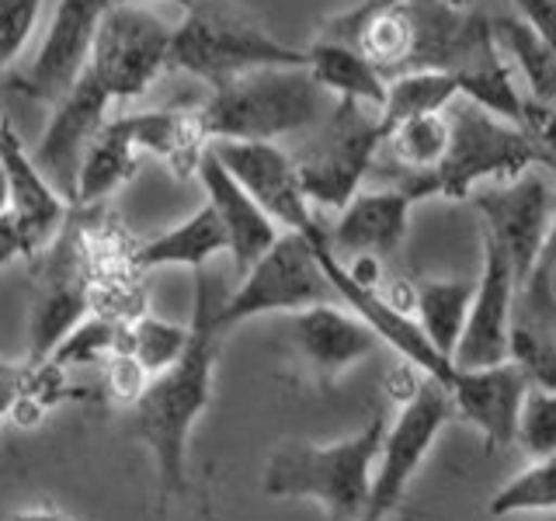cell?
<instances>
[{"label": "cell", "instance_id": "obj_24", "mask_svg": "<svg viewBox=\"0 0 556 521\" xmlns=\"http://www.w3.org/2000/svg\"><path fill=\"white\" fill-rule=\"evenodd\" d=\"M139 153L136 143L129 139L122 118H109L104 129L94 136V143L87 147L84 164L74 185V205H94L101 199H109L115 188L126 185L132 174L139 170Z\"/></svg>", "mask_w": 556, "mask_h": 521}, {"label": "cell", "instance_id": "obj_21", "mask_svg": "<svg viewBox=\"0 0 556 521\" xmlns=\"http://www.w3.org/2000/svg\"><path fill=\"white\" fill-rule=\"evenodd\" d=\"M139 153L164 161L178 178H199V164L208 150L199 109H153L118 115Z\"/></svg>", "mask_w": 556, "mask_h": 521}, {"label": "cell", "instance_id": "obj_5", "mask_svg": "<svg viewBox=\"0 0 556 521\" xmlns=\"http://www.w3.org/2000/svg\"><path fill=\"white\" fill-rule=\"evenodd\" d=\"M261 66H306V49H292L257 22L226 8L195 4L170 39V69L219 87Z\"/></svg>", "mask_w": 556, "mask_h": 521}, {"label": "cell", "instance_id": "obj_42", "mask_svg": "<svg viewBox=\"0 0 556 521\" xmlns=\"http://www.w3.org/2000/svg\"><path fill=\"white\" fill-rule=\"evenodd\" d=\"M0 213H11V191H8V170L0 161Z\"/></svg>", "mask_w": 556, "mask_h": 521}, {"label": "cell", "instance_id": "obj_36", "mask_svg": "<svg viewBox=\"0 0 556 521\" xmlns=\"http://www.w3.org/2000/svg\"><path fill=\"white\" fill-rule=\"evenodd\" d=\"M553 275H556V202H553V216L546 226L543 247H539V257H535V268L529 275L526 289L518 292L521 300H526V306L532 309L535 320H546V313L556 306L553 303Z\"/></svg>", "mask_w": 556, "mask_h": 521}, {"label": "cell", "instance_id": "obj_13", "mask_svg": "<svg viewBox=\"0 0 556 521\" xmlns=\"http://www.w3.org/2000/svg\"><path fill=\"white\" fill-rule=\"evenodd\" d=\"M91 306V271L74 233H60L39 254L31 300V361H46Z\"/></svg>", "mask_w": 556, "mask_h": 521}, {"label": "cell", "instance_id": "obj_6", "mask_svg": "<svg viewBox=\"0 0 556 521\" xmlns=\"http://www.w3.org/2000/svg\"><path fill=\"white\" fill-rule=\"evenodd\" d=\"M320 303H341L334 285L320 265L317 247L303 237L282 230L271 247L240 275L233 295H226L216 306V330L226 334L237 323L271 313H300Z\"/></svg>", "mask_w": 556, "mask_h": 521}, {"label": "cell", "instance_id": "obj_23", "mask_svg": "<svg viewBox=\"0 0 556 521\" xmlns=\"http://www.w3.org/2000/svg\"><path fill=\"white\" fill-rule=\"evenodd\" d=\"M306 69L327 94L338 98V104H358V109L379 112L382 101H387L390 80L352 42L327 39L324 35V39H317L306 49Z\"/></svg>", "mask_w": 556, "mask_h": 521}, {"label": "cell", "instance_id": "obj_33", "mask_svg": "<svg viewBox=\"0 0 556 521\" xmlns=\"http://www.w3.org/2000/svg\"><path fill=\"white\" fill-rule=\"evenodd\" d=\"M508 358L526 372L529 386L556 393V334L539 323H511Z\"/></svg>", "mask_w": 556, "mask_h": 521}, {"label": "cell", "instance_id": "obj_26", "mask_svg": "<svg viewBox=\"0 0 556 521\" xmlns=\"http://www.w3.org/2000/svg\"><path fill=\"white\" fill-rule=\"evenodd\" d=\"M459 98V84L445 69H410V74L390 77L387 101L379 109V129L382 139L396 122L428 115V112H448L452 101Z\"/></svg>", "mask_w": 556, "mask_h": 521}, {"label": "cell", "instance_id": "obj_28", "mask_svg": "<svg viewBox=\"0 0 556 521\" xmlns=\"http://www.w3.org/2000/svg\"><path fill=\"white\" fill-rule=\"evenodd\" d=\"M448 136H452L448 115L428 112V115H414V118L396 122V126L387 132V139H382V147L390 150L393 170L425 178V174H431L442 164V156L448 150Z\"/></svg>", "mask_w": 556, "mask_h": 521}, {"label": "cell", "instance_id": "obj_40", "mask_svg": "<svg viewBox=\"0 0 556 521\" xmlns=\"http://www.w3.org/2000/svg\"><path fill=\"white\" fill-rule=\"evenodd\" d=\"M14 257H25V243L17 233V223L11 213H0V268H8Z\"/></svg>", "mask_w": 556, "mask_h": 521}, {"label": "cell", "instance_id": "obj_22", "mask_svg": "<svg viewBox=\"0 0 556 521\" xmlns=\"http://www.w3.org/2000/svg\"><path fill=\"white\" fill-rule=\"evenodd\" d=\"M230 254V240H226L223 219L216 208L202 202L188 219L174 223L170 230L150 237L132 251V268L136 271H153V268H191L202 271L208 260Z\"/></svg>", "mask_w": 556, "mask_h": 521}, {"label": "cell", "instance_id": "obj_41", "mask_svg": "<svg viewBox=\"0 0 556 521\" xmlns=\"http://www.w3.org/2000/svg\"><path fill=\"white\" fill-rule=\"evenodd\" d=\"M11 521H63L56 511H17V514H11Z\"/></svg>", "mask_w": 556, "mask_h": 521}, {"label": "cell", "instance_id": "obj_11", "mask_svg": "<svg viewBox=\"0 0 556 521\" xmlns=\"http://www.w3.org/2000/svg\"><path fill=\"white\" fill-rule=\"evenodd\" d=\"M469 202H473V208L483 219L480 223L483 233L497 243L504 257H508L518 292H521L535 268V257H539V247H543L546 226L553 216L556 195L549 181L532 167L515 181L483 185L480 191H473Z\"/></svg>", "mask_w": 556, "mask_h": 521}, {"label": "cell", "instance_id": "obj_45", "mask_svg": "<svg viewBox=\"0 0 556 521\" xmlns=\"http://www.w3.org/2000/svg\"><path fill=\"white\" fill-rule=\"evenodd\" d=\"M452 4H459V8H473V0H452Z\"/></svg>", "mask_w": 556, "mask_h": 521}, {"label": "cell", "instance_id": "obj_32", "mask_svg": "<svg viewBox=\"0 0 556 521\" xmlns=\"http://www.w3.org/2000/svg\"><path fill=\"white\" fill-rule=\"evenodd\" d=\"M115 355H126V323L109 320V317H91V320L84 317L46 361L66 369V365L112 361Z\"/></svg>", "mask_w": 556, "mask_h": 521}, {"label": "cell", "instance_id": "obj_38", "mask_svg": "<svg viewBox=\"0 0 556 521\" xmlns=\"http://www.w3.org/2000/svg\"><path fill=\"white\" fill-rule=\"evenodd\" d=\"M521 129H526L539 147H543L553 161H556V109L549 104H539V101H526V122H521Z\"/></svg>", "mask_w": 556, "mask_h": 521}, {"label": "cell", "instance_id": "obj_25", "mask_svg": "<svg viewBox=\"0 0 556 521\" xmlns=\"http://www.w3.org/2000/svg\"><path fill=\"white\" fill-rule=\"evenodd\" d=\"M477 278H425L414 285V320L428 341L452 361L473 303Z\"/></svg>", "mask_w": 556, "mask_h": 521}, {"label": "cell", "instance_id": "obj_37", "mask_svg": "<svg viewBox=\"0 0 556 521\" xmlns=\"http://www.w3.org/2000/svg\"><path fill=\"white\" fill-rule=\"evenodd\" d=\"M518 17L526 22L549 49H556V0H511Z\"/></svg>", "mask_w": 556, "mask_h": 521}, {"label": "cell", "instance_id": "obj_3", "mask_svg": "<svg viewBox=\"0 0 556 521\" xmlns=\"http://www.w3.org/2000/svg\"><path fill=\"white\" fill-rule=\"evenodd\" d=\"M387 421L372 417L358 434L330 445L282 442L265 466L268 497H313L327 521H365L372 494V469L379 459Z\"/></svg>", "mask_w": 556, "mask_h": 521}, {"label": "cell", "instance_id": "obj_8", "mask_svg": "<svg viewBox=\"0 0 556 521\" xmlns=\"http://www.w3.org/2000/svg\"><path fill=\"white\" fill-rule=\"evenodd\" d=\"M170 39L174 28L143 4H112L101 17L87 69L112 101H132L170 66Z\"/></svg>", "mask_w": 556, "mask_h": 521}, {"label": "cell", "instance_id": "obj_7", "mask_svg": "<svg viewBox=\"0 0 556 521\" xmlns=\"http://www.w3.org/2000/svg\"><path fill=\"white\" fill-rule=\"evenodd\" d=\"M452 417H456V407H452L448 386L442 379L421 372V379L407 393L404 407H400L396 421L387 424V434H382L365 521H387L393 511H400L414 473L421 469L431 445L439 442V434Z\"/></svg>", "mask_w": 556, "mask_h": 521}, {"label": "cell", "instance_id": "obj_2", "mask_svg": "<svg viewBox=\"0 0 556 521\" xmlns=\"http://www.w3.org/2000/svg\"><path fill=\"white\" fill-rule=\"evenodd\" d=\"M448 126H452L448 150L431 174L417 178V174H400L387 167L379 170V178L387 185L404 188L414 202L425 199L469 202L473 191H480L483 185L515 181L539 164H556L521 126L501 115H491L466 98L459 109L448 112Z\"/></svg>", "mask_w": 556, "mask_h": 521}, {"label": "cell", "instance_id": "obj_17", "mask_svg": "<svg viewBox=\"0 0 556 521\" xmlns=\"http://www.w3.org/2000/svg\"><path fill=\"white\" fill-rule=\"evenodd\" d=\"M0 161L8 170V191H11V216L17 223V233L25 243V257L35 260L52 240L63 233L66 223V195L52 185L35 156L17 139L14 126L0 115Z\"/></svg>", "mask_w": 556, "mask_h": 521}, {"label": "cell", "instance_id": "obj_16", "mask_svg": "<svg viewBox=\"0 0 556 521\" xmlns=\"http://www.w3.org/2000/svg\"><path fill=\"white\" fill-rule=\"evenodd\" d=\"M286 334L295 358L303 361V369L330 386L341 372H348L362 358H369L379 338L376 330L355 317L352 309H341V303H320L286 317Z\"/></svg>", "mask_w": 556, "mask_h": 521}, {"label": "cell", "instance_id": "obj_15", "mask_svg": "<svg viewBox=\"0 0 556 521\" xmlns=\"http://www.w3.org/2000/svg\"><path fill=\"white\" fill-rule=\"evenodd\" d=\"M109 104L112 94L104 91L91 69H84V77L56 101L39 147L31 153L46 178L66 195V202L74 199V185L87 147L94 143V136L109 122Z\"/></svg>", "mask_w": 556, "mask_h": 521}, {"label": "cell", "instance_id": "obj_44", "mask_svg": "<svg viewBox=\"0 0 556 521\" xmlns=\"http://www.w3.org/2000/svg\"><path fill=\"white\" fill-rule=\"evenodd\" d=\"M390 4H400V0H365V8H390Z\"/></svg>", "mask_w": 556, "mask_h": 521}, {"label": "cell", "instance_id": "obj_14", "mask_svg": "<svg viewBox=\"0 0 556 521\" xmlns=\"http://www.w3.org/2000/svg\"><path fill=\"white\" fill-rule=\"evenodd\" d=\"M480 243H483V260H480L473 303H469L463 338L456 344V355H452L456 369H486V365L508 361L518 282L497 243L486 233H480Z\"/></svg>", "mask_w": 556, "mask_h": 521}, {"label": "cell", "instance_id": "obj_1", "mask_svg": "<svg viewBox=\"0 0 556 521\" xmlns=\"http://www.w3.org/2000/svg\"><path fill=\"white\" fill-rule=\"evenodd\" d=\"M216 306L208 278L195 275V317H191V334L181 358L150 376L143 393L132 404V428L153 452L156 480H161V497H181L188 486V439L191 428L205 414L213 399V376H216Z\"/></svg>", "mask_w": 556, "mask_h": 521}, {"label": "cell", "instance_id": "obj_4", "mask_svg": "<svg viewBox=\"0 0 556 521\" xmlns=\"http://www.w3.org/2000/svg\"><path fill=\"white\" fill-rule=\"evenodd\" d=\"M327 91L306 66H261L213 87L199 104L208 143H275L278 136L300 132L320 118Z\"/></svg>", "mask_w": 556, "mask_h": 521}, {"label": "cell", "instance_id": "obj_19", "mask_svg": "<svg viewBox=\"0 0 556 521\" xmlns=\"http://www.w3.org/2000/svg\"><path fill=\"white\" fill-rule=\"evenodd\" d=\"M414 199L404 188L387 185L379 188H362L358 195H352L334 226L327 230L330 247L334 254H372V257H390L400 251V243L407 240L410 230V213Z\"/></svg>", "mask_w": 556, "mask_h": 521}, {"label": "cell", "instance_id": "obj_27", "mask_svg": "<svg viewBox=\"0 0 556 521\" xmlns=\"http://www.w3.org/2000/svg\"><path fill=\"white\" fill-rule=\"evenodd\" d=\"M501 52L526 77L532 101L556 109V49H549L521 17H491Z\"/></svg>", "mask_w": 556, "mask_h": 521}, {"label": "cell", "instance_id": "obj_29", "mask_svg": "<svg viewBox=\"0 0 556 521\" xmlns=\"http://www.w3.org/2000/svg\"><path fill=\"white\" fill-rule=\"evenodd\" d=\"M452 77H456V84H459V98L480 104V109H486L491 115L515 122V126L526 122V101L529 98L518 94L515 77H511V63L501 52V46H494L473 66H466Z\"/></svg>", "mask_w": 556, "mask_h": 521}, {"label": "cell", "instance_id": "obj_20", "mask_svg": "<svg viewBox=\"0 0 556 521\" xmlns=\"http://www.w3.org/2000/svg\"><path fill=\"white\" fill-rule=\"evenodd\" d=\"M199 181L205 188V202L213 205L216 216L223 219L226 240H230L233 271L243 275L278 240V223L254 202L251 191L219 164V156L213 150H205L202 156Z\"/></svg>", "mask_w": 556, "mask_h": 521}, {"label": "cell", "instance_id": "obj_30", "mask_svg": "<svg viewBox=\"0 0 556 521\" xmlns=\"http://www.w3.org/2000/svg\"><path fill=\"white\" fill-rule=\"evenodd\" d=\"M556 511V456L532 459L529 469H521L501 491L486 500L491 518H511V514H539Z\"/></svg>", "mask_w": 556, "mask_h": 521}, {"label": "cell", "instance_id": "obj_10", "mask_svg": "<svg viewBox=\"0 0 556 521\" xmlns=\"http://www.w3.org/2000/svg\"><path fill=\"white\" fill-rule=\"evenodd\" d=\"M219 156V164L251 191L254 202L282 226V230L303 233L313 247H327V226L320 223L317 208L306 199L300 167L292 156L275 143H237V139H216L208 143Z\"/></svg>", "mask_w": 556, "mask_h": 521}, {"label": "cell", "instance_id": "obj_12", "mask_svg": "<svg viewBox=\"0 0 556 521\" xmlns=\"http://www.w3.org/2000/svg\"><path fill=\"white\" fill-rule=\"evenodd\" d=\"M109 8L112 0H60L35 60L11 77V91L56 104L84 77L101 17Z\"/></svg>", "mask_w": 556, "mask_h": 521}, {"label": "cell", "instance_id": "obj_31", "mask_svg": "<svg viewBox=\"0 0 556 521\" xmlns=\"http://www.w3.org/2000/svg\"><path fill=\"white\" fill-rule=\"evenodd\" d=\"M188 334L191 327L170 323L161 317H136L126 327V355H132L147 376H161L181 358Z\"/></svg>", "mask_w": 556, "mask_h": 521}, {"label": "cell", "instance_id": "obj_34", "mask_svg": "<svg viewBox=\"0 0 556 521\" xmlns=\"http://www.w3.org/2000/svg\"><path fill=\"white\" fill-rule=\"evenodd\" d=\"M515 445L532 459L556 456V393L529 386L518 410Z\"/></svg>", "mask_w": 556, "mask_h": 521}, {"label": "cell", "instance_id": "obj_35", "mask_svg": "<svg viewBox=\"0 0 556 521\" xmlns=\"http://www.w3.org/2000/svg\"><path fill=\"white\" fill-rule=\"evenodd\" d=\"M42 14V0H0V69L25 52Z\"/></svg>", "mask_w": 556, "mask_h": 521}, {"label": "cell", "instance_id": "obj_39", "mask_svg": "<svg viewBox=\"0 0 556 521\" xmlns=\"http://www.w3.org/2000/svg\"><path fill=\"white\" fill-rule=\"evenodd\" d=\"M28 376H31V361L28 365H11L0 361V421L11 414L14 399L28 390Z\"/></svg>", "mask_w": 556, "mask_h": 521}, {"label": "cell", "instance_id": "obj_18", "mask_svg": "<svg viewBox=\"0 0 556 521\" xmlns=\"http://www.w3.org/2000/svg\"><path fill=\"white\" fill-rule=\"evenodd\" d=\"M526 393L529 379L511 358L501 365H486V369H456L448 382L452 407L463 421L483 434L486 448L494 452L515 445L518 410Z\"/></svg>", "mask_w": 556, "mask_h": 521}, {"label": "cell", "instance_id": "obj_9", "mask_svg": "<svg viewBox=\"0 0 556 521\" xmlns=\"http://www.w3.org/2000/svg\"><path fill=\"white\" fill-rule=\"evenodd\" d=\"M369 112L372 109H358V104H338L327 136L303 161H295L313 208H334V213H341L372 174L376 156L382 150V129L379 112Z\"/></svg>", "mask_w": 556, "mask_h": 521}, {"label": "cell", "instance_id": "obj_46", "mask_svg": "<svg viewBox=\"0 0 556 521\" xmlns=\"http://www.w3.org/2000/svg\"><path fill=\"white\" fill-rule=\"evenodd\" d=\"M396 521H414V518H410V514H400Z\"/></svg>", "mask_w": 556, "mask_h": 521}, {"label": "cell", "instance_id": "obj_43", "mask_svg": "<svg viewBox=\"0 0 556 521\" xmlns=\"http://www.w3.org/2000/svg\"><path fill=\"white\" fill-rule=\"evenodd\" d=\"M112 4H147V0H112ZM164 4H174V8H181V11H191L199 4V0H164Z\"/></svg>", "mask_w": 556, "mask_h": 521}]
</instances>
